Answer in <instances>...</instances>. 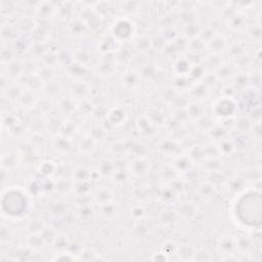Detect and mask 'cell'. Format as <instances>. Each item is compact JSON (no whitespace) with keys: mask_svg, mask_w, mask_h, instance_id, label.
I'll list each match as a JSON object with an SVG mask.
<instances>
[{"mask_svg":"<svg viewBox=\"0 0 262 262\" xmlns=\"http://www.w3.org/2000/svg\"><path fill=\"white\" fill-rule=\"evenodd\" d=\"M246 199H242L238 203V211L247 210L241 222L252 225L254 227L260 225L261 221V203H260V194L259 193H248L245 195Z\"/></svg>","mask_w":262,"mask_h":262,"instance_id":"cell-1","label":"cell"}]
</instances>
